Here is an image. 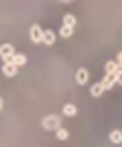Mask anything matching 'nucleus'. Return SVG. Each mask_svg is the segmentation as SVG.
<instances>
[{
	"label": "nucleus",
	"mask_w": 122,
	"mask_h": 147,
	"mask_svg": "<svg viewBox=\"0 0 122 147\" xmlns=\"http://www.w3.org/2000/svg\"><path fill=\"white\" fill-rule=\"evenodd\" d=\"M60 124H62V119H60L58 115H53V113L46 115V117L41 121V126H43V129H46V131H55L57 128H60Z\"/></svg>",
	"instance_id": "obj_1"
},
{
	"label": "nucleus",
	"mask_w": 122,
	"mask_h": 147,
	"mask_svg": "<svg viewBox=\"0 0 122 147\" xmlns=\"http://www.w3.org/2000/svg\"><path fill=\"white\" fill-rule=\"evenodd\" d=\"M28 36H30V41H32L34 45H41L43 43V28H41L37 23H34L28 30Z\"/></svg>",
	"instance_id": "obj_2"
},
{
	"label": "nucleus",
	"mask_w": 122,
	"mask_h": 147,
	"mask_svg": "<svg viewBox=\"0 0 122 147\" xmlns=\"http://www.w3.org/2000/svg\"><path fill=\"white\" fill-rule=\"evenodd\" d=\"M13 55H14V46L13 45H9V43L0 45V59L4 62H11Z\"/></svg>",
	"instance_id": "obj_3"
},
{
	"label": "nucleus",
	"mask_w": 122,
	"mask_h": 147,
	"mask_svg": "<svg viewBox=\"0 0 122 147\" xmlns=\"http://www.w3.org/2000/svg\"><path fill=\"white\" fill-rule=\"evenodd\" d=\"M2 73H4L7 78H13V76H16V75H18V66H14L13 62H4Z\"/></svg>",
	"instance_id": "obj_4"
},
{
	"label": "nucleus",
	"mask_w": 122,
	"mask_h": 147,
	"mask_svg": "<svg viewBox=\"0 0 122 147\" xmlns=\"http://www.w3.org/2000/svg\"><path fill=\"white\" fill-rule=\"evenodd\" d=\"M105 85V89L106 90H110V89H113V85L117 83V75L115 73H106L105 75V78H103V82H101Z\"/></svg>",
	"instance_id": "obj_5"
},
{
	"label": "nucleus",
	"mask_w": 122,
	"mask_h": 147,
	"mask_svg": "<svg viewBox=\"0 0 122 147\" xmlns=\"http://www.w3.org/2000/svg\"><path fill=\"white\" fill-rule=\"evenodd\" d=\"M74 80H76L78 85H85V83L88 82V71L85 67H80L76 71V75H74Z\"/></svg>",
	"instance_id": "obj_6"
},
{
	"label": "nucleus",
	"mask_w": 122,
	"mask_h": 147,
	"mask_svg": "<svg viewBox=\"0 0 122 147\" xmlns=\"http://www.w3.org/2000/svg\"><path fill=\"white\" fill-rule=\"evenodd\" d=\"M53 43H55V32L53 30H43V45L52 46Z\"/></svg>",
	"instance_id": "obj_7"
},
{
	"label": "nucleus",
	"mask_w": 122,
	"mask_h": 147,
	"mask_svg": "<svg viewBox=\"0 0 122 147\" xmlns=\"http://www.w3.org/2000/svg\"><path fill=\"white\" fill-rule=\"evenodd\" d=\"M106 89H105V85L101 82H97V83H94L92 87H90V96H94V98H99V96H103V92H105Z\"/></svg>",
	"instance_id": "obj_8"
},
{
	"label": "nucleus",
	"mask_w": 122,
	"mask_h": 147,
	"mask_svg": "<svg viewBox=\"0 0 122 147\" xmlns=\"http://www.w3.org/2000/svg\"><path fill=\"white\" fill-rule=\"evenodd\" d=\"M11 62H13L14 66L21 67V66H25V64H27V55H25V53H14V55H13V59H11Z\"/></svg>",
	"instance_id": "obj_9"
},
{
	"label": "nucleus",
	"mask_w": 122,
	"mask_h": 147,
	"mask_svg": "<svg viewBox=\"0 0 122 147\" xmlns=\"http://www.w3.org/2000/svg\"><path fill=\"white\" fill-rule=\"evenodd\" d=\"M62 113L66 115V117H74V115L78 113V108L74 107L73 103H67V105H64V108H62Z\"/></svg>",
	"instance_id": "obj_10"
},
{
	"label": "nucleus",
	"mask_w": 122,
	"mask_h": 147,
	"mask_svg": "<svg viewBox=\"0 0 122 147\" xmlns=\"http://www.w3.org/2000/svg\"><path fill=\"white\" fill-rule=\"evenodd\" d=\"M110 142L111 144H122V131L120 129H113L110 133Z\"/></svg>",
	"instance_id": "obj_11"
},
{
	"label": "nucleus",
	"mask_w": 122,
	"mask_h": 147,
	"mask_svg": "<svg viewBox=\"0 0 122 147\" xmlns=\"http://www.w3.org/2000/svg\"><path fill=\"white\" fill-rule=\"evenodd\" d=\"M58 34H60V36H62L64 39H69L71 36H73V34H74V30H73V27H67V25H62V28H60V30H58Z\"/></svg>",
	"instance_id": "obj_12"
},
{
	"label": "nucleus",
	"mask_w": 122,
	"mask_h": 147,
	"mask_svg": "<svg viewBox=\"0 0 122 147\" xmlns=\"http://www.w3.org/2000/svg\"><path fill=\"white\" fill-rule=\"evenodd\" d=\"M64 25L73 27V28H74V25H76V16H74V14H71V13L64 14Z\"/></svg>",
	"instance_id": "obj_13"
},
{
	"label": "nucleus",
	"mask_w": 122,
	"mask_h": 147,
	"mask_svg": "<svg viewBox=\"0 0 122 147\" xmlns=\"http://www.w3.org/2000/svg\"><path fill=\"white\" fill-rule=\"evenodd\" d=\"M117 69H119V62L117 60H108L105 64V71L106 73H115Z\"/></svg>",
	"instance_id": "obj_14"
},
{
	"label": "nucleus",
	"mask_w": 122,
	"mask_h": 147,
	"mask_svg": "<svg viewBox=\"0 0 122 147\" xmlns=\"http://www.w3.org/2000/svg\"><path fill=\"white\" fill-rule=\"evenodd\" d=\"M55 133H57V138H58V140H67V138H69V131H67L66 128H62V126H60V128H57Z\"/></svg>",
	"instance_id": "obj_15"
},
{
	"label": "nucleus",
	"mask_w": 122,
	"mask_h": 147,
	"mask_svg": "<svg viewBox=\"0 0 122 147\" xmlns=\"http://www.w3.org/2000/svg\"><path fill=\"white\" fill-rule=\"evenodd\" d=\"M115 75H117V83L122 85V66H119V69L115 71Z\"/></svg>",
	"instance_id": "obj_16"
},
{
	"label": "nucleus",
	"mask_w": 122,
	"mask_h": 147,
	"mask_svg": "<svg viewBox=\"0 0 122 147\" xmlns=\"http://www.w3.org/2000/svg\"><path fill=\"white\" fill-rule=\"evenodd\" d=\"M117 62H119V66H122V51L117 53Z\"/></svg>",
	"instance_id": "obj_17"
},
{
	"label": "nucleus",
	"mask_w": 122,
	"mask_h": 147,
	"mask_svg": "<svg viewBox=\"0 0 122 147\" xmlns=\"http://www.w3.org/2000/svg\"><path fill=\"white\" fill-rule=\"evenodd\" d=\"M2 108H4V99L0 98V110H2Z\"/></svg>",
	"instance_id": "obj_18"
},
{
	"label": "nucleus",
	"mask_w": 122,
	"mask_h": 147,
	"mask_svg": "<svg viewBox=\"0 0 122 147\" xmlns=\"http://www.w3.org/2000/svg\"><path fill=\"white\" fill-rule=\"evenodd\" d=\"M60 2H64V4H69V2H71V0H60Z\"/></svg>",
	"instance_id": "obj_19"
}]
</instances>
